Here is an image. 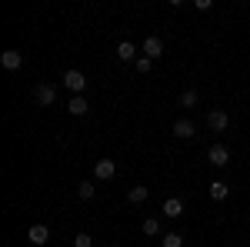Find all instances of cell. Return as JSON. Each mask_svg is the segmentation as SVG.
I'll use <instances>...</instances> for the list:
<instances>
[{"instance_id":"obj_1","label":"cell","mask_w":250,"mask_h":247,"mask_svg":"<svg viewBox=\"0 0 250 247\" xmlns=\"http://www.w3.org/2000/svg\"><path fill=\"white\" fill-rule=\"evenodd\" d=\"M63 87L70 90L74 97H83V87H87V77L80 74V70H67L63 74Z\"/></svg>"},{"instance_id":"obj_2","label":"cell","mask_w":250,"mask_h":247,"mask_svg":"<svg viewBox=\"0 0 250 247\" xmlns=\"http://www.w3.org/2000/svg\"><path fill=\"white\" fill-rule=\"evenodd\" d=\"M34 100H37L40 107H50V104L57 100V87H54V84H37V87H34Z\"/></svg>"},{"instance_id":"obj_3","label":"cell","mask_w":250,"mask_h":247,"mask_svg":"<svg viewBox=\"0 0 250 247\" xmlns=\"http://www.w3.org/2000/svg\"><path fill=\"white\" fill-rule=\"evenodd\" d=\"M207 127H210V131H227V127H230V114H227V111H220V107H213L210 114H207Z\"/></svg>"},{"instance_id":"obj_4","label":"cell","mask_w":250,"mask_h":247,"mask_svg":"<svg viewBox=\"0 0 250 247\" xmlns=\"http://www.w3.org/2000/svg\"><path fill=\"white\" fill-rule=\"evenodd\" d=\"M114 174H117V164L110 160V157H100V160L94 164V177L97 180H110Z\"/></svg>"},{"instance_id":"obj_5","label":"cell","mask_w":250,"mask_h":247,"mask_svg":"<svg viewBox=\"0 0 250 247\" xmlns=\"http://www.w3.org/2000/svg\"><path fill=\"white\" fill-rule=\"evenodd\" d=\"M27 241H30L34 247H43L47 241H50V227H47V224H34V227L27 230Z\"/></svg>"},{"instance_id":"obj_6","label":"cell","mask_w":250,"mask_h":247,"mask_svg":"<svg viewBox=\"0 0 250 247\" xmlns=\"http://www.w3.org/2000/svg\"><path fill=\"white\" fill-rule=\"evenodd\" d=\"M207 160H210L213 167H227V160H230V151H227L224 144H213L210 151H207Z\"/></svg>"},{"instance_id":"obj_7","label":"cell","mask_w":250,"mask_h":247,"mask_svg":"<svg viewBox=\"0 0 250 247\" xmlns=\"http://www.w3.org/2000/svg\"><path fill=\"white\" fill-rule=\"evenodd\" d=\"M0 64H3V70H20L23 67V54L20 50H3L0 54Z\"/></svg>"},{"instance_id":"obj_8","label":"cell","mask_w":250,"mask_h":247,"mask_svg":"<svg viewBox=\"0 0 250 247\" xmlns=\"http://www.w3.org/2000/svg\"><path fill=\"white\" fill-rule=\"evenodd\" d=\"M164 54V40L157 37V34H150V37L144 40V57H150V60H157Z\"/></svg>"},{"instance_id":"obj_9","label":"cell","mask_w":250,"mask_h":247,"mask_svg":"<svg viewBox=\"0 0 250 247\" xmlns=\"http://www.w3.org/2000/svg\"><path fill=\"white\" fill-rule=\"evenodd\" d=\"M173 134H177L180 140H190L193 134H197V127H193V120H187V117H180V120L173 124Z\"/></svg>"},{"instance_id":"obj_10","label":"cell","mask_w":250,"mask_h":247,"mask_svg":"<svg viewBox=\"0 0 250 247\" xmlns=\"http://www.w3.org/2000/svg\"><path fill=\"white\" fill-rule=\"evenodd\" d=\"M117 57L124 60V64H130V60L137 64V47L130 44V40H120V44H117Z\"/></svg>"},{"instance_id":"obj_11","label":"cell","mask_w":250,"mask_h":247,"mask_svg":"<svg viewBox=\"0 0 250 247\" xmlns=\"http://www.w3.org/2000/svg\"><path fill=\"white\" fill-rule=\"evenodd\" d=\"M184 214V201L180 197H167L164 201V217H180Z\"/></svg>"},{"instance_id":"obj_12","label":"cell","mask_w":250,"mask_h":247,"mask_svg":"<svg viewBox=\"0 0 250 247\" xmlns=\"http://www.w3.org/2000/svg\"><path fill=\"white\" fill-rule=\"evenodd\" d=\"M67 111L74 117H83L87 111H90V104H87V97H70V104H67Z\"/></svg>"},{"instance_id":"obj_13","label":"cell","mask_w":250,"mask_h":247,"mask_svg":"<svg viewBox=\"0 0 250 247\" xmlns=\"http://www.w3.org/2000/svg\"><path fill=\"white\" fill-rule=\"evenodd\" d=\"M147 197H150V187H144V184H137V187L127 190V201H130V204H144Z\"/></svg>"},{"instance_id":"obj_14","label":"cell","mask_w":250,"mask_h":247,"mask_svg":"<svg viewBox=\"0 0 250 247\" xmlns=\"http://www.w3.org/2000/svg\"><path fill=\"white\" fill-rule=\"evenodd\" d=\"M207 190H210V197H213V201H227V194H230V187H227L224 180H213V184H210Z\"/></svg>"},{"instance_id":"obj_15","label":"cell","mask_w":250,"mask_h":247,"mask_svg":"<svg viewBox=\"0 0 250 247\" xmlns=\"http://www.w3.org/2000/svg\"><path fill=\"white\" fill-rule=\"evenodd\" d=\"M144 234H147V237H164L160 221H157V217H147V221H144Z\"/></svg>"},{"instance_id":"obj_16","label":"cell","mask_w":250,"mask_h":247,"mask_svg":"<svg viewBox=\"0 0 250 247\" xmlns=\"http://www.w3.org/2000/svg\"><path fill=\"white\" fill-rule=\"evenodd\" d=\"M94 194H97L94 180H80V184H77V197H80V201H90Z\"/></svg>"},{"instance_id":"obj_17","label":"cell","mask_w":250,"mask_h":247,"mask_svg":"<svg viewBox=\"0 0 250 247\" xmlns=\"http://www.w3.org/2000/svg\"><path fill=\"white\" fill-rule=\"evenodd\" d=\"M197 100H200L197 90H184V94H180V107H197Z\"/></svg>"},{"instance_id":"obj_18","label":"cell","mask_w":250,"mask_h":247,"mask_svg":"<svg viewBox=\"0 0 250 247\" xmlns=\"http://www.w3.org/2000/svg\"><path fill=\"white\" fill-rule=\"evenodd\" d=\"M160 241H164V247H184V237H180V234H164V237H160Z\"/></svg>"},{"instance_id":"obj_19","label":"cell","mask_w":250,"mask_h":247,"mask_svg":"<svg viewBox=\"0 0 250 247\" xmlns=\"http://www.w3.org/2000/svg\"><path fill=\"white\" fill-rule=\"evenodd\" d=\"M150 67H154V60H150V57H137V64H134V70H137V74H147Z\"/></svg>"},{"instance_id":"obj_20","label":"cell","mask_w":250,"mask_h":247,"mask_svg":"<svg viewBox=\"0 0 250 247\" xmlns=\"http://www.w3.org/2000/svg\"><path fill=\"white\" fill-rule=\"evenodd\" d=\"M74 247H94V237L90 234H77L74 237Z\"/></svg>"},{"instance_id":"obj_21","label":"cell","mask_w":250,"mask_h":247,"mask_svg":"<svg viewBox=\"0 0 250 247\" xmlns=\"http://www.w3.org/2000/svg\"><path fill=\"white\" fill-rule=\"evenodd\" d=\"M193 7L204 14V10H210V7H213V0H193Z\"/></svg>"}]
</instances>
